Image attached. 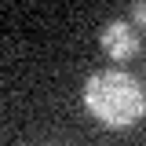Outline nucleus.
Instances as JSON below:
<instances>
[{"mask_svg": "<svg viewBox=\"0 0 146 146\" xmlns=\"http://www.w3.org/2000/svg\"><path fill=\"white\" fill-rule=\"evenodd\" d=\"M84 106L106 128H131L146 117V91L124 70H99L84 84Z\"/></svg>", "mask_w": 146, "mask_h": 146, "instance_id": "obj_1", "label": "nucleus"}, {"mask_svg": "<svg viewBox=\"0 0 146 146\" xmlns=\"http://www.w3.org/2000/svg\"><path fill=\"white\" fill-rule=\"evenodd\" d=\"M135 22H128V18H113L106 22L102 29H99V44H102V51L110 58H117V62H124L131 55L139 51V33L131 29Z\"/></svg>", "mask_w": 146, "mask_h": 146, "instance_id": "obj_2", "label": "nucleus"}, {"mask_svg": "<svg viewBox=\"0 0 146 146\" xmlns=\"http://www.w3.org/2000/svg\"><path fill=\"white\" fill-rule=\"evenodd\" d=\"M131 22H135L139 29H146V0H135V4H131Z\"/></svg>", "mask_w": 146, "mask_h": 146, "instance_id": "obj_3", "label": "nucleus"}]
</instances>
